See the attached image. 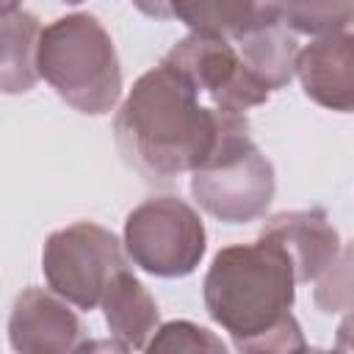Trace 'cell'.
Here are the masks:
<instances>
[{
  "mask_svg": "<svg viewBox=\"0 0 354 354\" xmlns=\"http://www.w3.org/2000/svg\"><path fill=\"white\" fill-rule=\"evenodd\" d=\"M202 299L207 315L232 337L238 351L290 354L307 348L290 313L296 299L293 263L268 235L216 252L202 282Z\"/></svg>",
  "mask_w": 354,
  "mask_h": 354,
  "instance_id": "obj_1",
  "label": "cell"
},
{
  "mask_svg": "<svg viewBox=\"0 0 354 354\" xmlns=\"http://www.w3.org/2000/svg\"><path fill=\"white\" fill-rule=\"evenodd\" d=\"M224 111L199 102V91L169 64L147 69L113 116V138L127 166L149 183L196 171L213 152Z\"/></svg>",
  "mask_w": 354,
  "mask_h": 354,
  "instance_id": "obj_2",
  "label": "cell"
},
{
  "mask_svg": "<svg viewBox=\"0 0 354 354\" xmlns=\"http://www.w3.org/2000/svg\"><path fill=\"white\" fill-rule=\"evenodd\" d=\"M39 75L86 116H105L122 97V64L111 33L94 14H66L41 30Z\"/></svg>",
  "mask_w": 354,
  "mask_h": 354,
  "instance_id": "obj_3",
  "label": "cell"
},
{
  "mask_svg": "<svg viewBox=\"0 0 354 354\" xmlns=\"http://www.w3.org/2000/svg\"><path fill=\"white\" fill-rule=\"evenodd\" d=\"M274 191V163L252 141L246 116L224 111V124L210 158L191 171L194 199L224 224H246L266 216Z\"/></svg>",
  "mask_w": 354,
  "mask_h": 354,
  "instance_id": "obj_4",
  "label": "cell"
},
{
  "mask_svg": "<svg viewBox=\"0 0 354 354\" xmlns=\"http://www.w3.org/2000/svg\"><path fill=\"white\" fill-rule=\"evenodd\" d=\"M124 249L141 271L160 279H180L199 268L207 252V232L185 199L163 194L144 199L127 213Z\"/></svg>",
  "mask_w": 354,
  "mask_h": 354,
  "instance_id": "obj_5",
  "label": "cell"
},
{
  "mask_svg": "<svg viewBox=\"0 0 354 354\" xmlns=\"http://www.w3.org/2000/svg\"><path fill=\"white\" fill-rule=\"evenodd\" d=\"M124 266L119 238L94 221H75L50 232L41 249L47 288L77 310H94L111 277Z\"/></svg>",
  "mask_w": 354,
  "mask_h": 354,
  "instance_id": "obj_6",
  "label": "cell"
},
{
  "mask_svg": "<svg viewBox=\"0 0 354 354\" xmlns=\"http://www.w3.org/2000/svg\"><path fill=\"white\" fill-rule=\"evenodd\" d=\"M163 64L174 66L199 94H207L218 111L246 113L271 97V91L249 75L235 41L227 36L191 30L163 55Z\"/></svg>",
  "mask_w": 354,
  "mask_h": 354,
  "instance_id": "obj_7",
  "label": "cell"
},
{
  "mask_svg": "<svg viewBox=\"0 0 354 354\" xmlns=\"http://www.w3.org/2000/svg\"><path fill=\"white\" fill-rule=\"evenodd\" d=\"M8 343L19 354H66L80 351L86 329L64 296L30 285L14 299Z\"/></svg>",
  "mask_w": 354,
  "mask_h": 354,
  "instance_id": "obj_8",
  "label": "cell"
},
{
  "mask_svg": "<svg viewBox=\"0 0 354 354\" xmlns=\"http://www.w3.org/2000/svg\"><path fill=\"white\" fill-rule=\"evenodd\" d=\"M296 75L315 105L354 113V33L321 36L301 47Z\"/></svg>",
  "mask_w": 354,
  "mask_h": 354,
  "instance_id": "obj_9",
  "label": "cell"
},
{
  "mask_svg": "<svg viewBox=\"0 0 354 354\" xmlns=\"http://www.w3.org/2000/svg\"><path fill=\"white\" fill-rule=\"evenodd\" d=\"M260 235L274 238L288 252L296 282H315L340 252V235L321 207L277 213L266 218Z\"/></svg>",
  "mask_w": 354,
  "mask_h": 354,
  "instance_id": "obj_10",
  "label": "cell"
},
{
  "mask_svg": "<svg viewBox=\"0 0 354 354\" xmlns=\"http://www.w3.org/2000/svg\"><path fill=\"white\" fill-rule=\"evenodd\" d=\"M100 307L111 337L122 340L130 351H144L155 329L160 326V313L152 293L127 266L111 277Z\"/></svg>",
  "mask_w": 354,
  "mask_h": 354,
  "instance_id": "obj_11",
  "label": "cell"
},
{
  "mask_svg": "<svg viewBox=\"0 0 354 354\" xmlns=\"http://www.w3.org/2000/svg\"><path fill=\"white\" fill-rule=\"evenodd\" d=\"M238 47V55L249 75L263 83L268 91L285 88L293 75H296V61H299V41L296 33L285 22L263 25L254 30H246L243 36L232 39Z\"/></svg>",
  "mask_w": 354,
  "mask_h": 354,
  "instance_id": "obj_12",
  "label": "cell"
},
{
  "mask_svg": "<svg viewBox=\"0 0 354 354\" xmlns=\"http://www.w3.org/2000/svg\"><path fill=\"white\" fill-rule=\"evenodd\" d=\"M41 22L30 11H3L0 36H3V64H0V88L3 94H25L36 86L39 75V44Z\"/></svg>",
  "mask_w": 354,
  "mask_h": 354,
  "instance_id": "obj_13",
  "label": "cell"
},
{
  "mask_svg": "<svg viewBox=\"0 0 354 354\" xmlns=\"http://www.w3.org/2000/svg\"><path fill=\"white\" fill-rule=\"evenodd\" d=\"M282 22L293 33L332 36L354 25V0H288Z\"/></svg>",
  "mask_w": 354,
  "mask_h": 354,
  "instance_id": "obj_14",
  "label": "cell"
},
{
  "mask_svg": "<svg viewBox=\"0 0 354 354\" xmlns=\"http://www.w3.org/2000/svg\"><path fill=\"white\" fill-rule=\"evenodd\" d=\"M313 301L326 315H340L354 310V238L340 246L337 257L315 279Z\"/></svg>",
  "mask_w": 354,
  "mask_h": 354,
  "instance_id": "obj_15",
  "label": "cell"
},
{
  "mask_svg": "<svg viewBox=\"0 0 354 354\" xmlns=\"http://www.w3.org/2000/svg\"><path fill=\"white\" fill-rule=\"evenodd\" d=\"M149 354H160V351H213V354H224L227 346L221 337H216L210 329L194 324V321H169L160 324L152 335V340L147 343Z\"/></svg>",
  "mask_w": 354,
  "mask_h": 354,
  "instance_id": "obj_16",
  "label": "cell"
},
{
  "mask_svg": "<svg viewBox=\"0 0 354 354\" xmlns=\"http://www.w3.org/2000/svg\"><path fill=\"white\" fill-rule=\"evenodd\" d=\"M335 348L337 351H354V310L346 313V318L340 321V326L335 332Z\"/></svg>",
  "mask_w": 354,
  "mask_h": 354,
  "instance_id": "obj_17",
  "label": "cell"
},
{
  "mask_svg": "<svg viewBox=\"0 0 354 354\" xmlns=\"http://www.w3.org/2000/svg\"><path fill=\"white\" fill-rule=\"evenodd\" d=\"M133 6L152 17V19H171V8H169V0H133Z\"/></svg>",
  "mask_w": 354,
  "mask_h": 354,
  "instance_id": "obj_18",
  "label": "cell"
},
{
  "mask_svg": "<svg viewBox=\"0 0 354 354\" xmlns=\"http://www.w3.org/2000/svg\"><path fill=\"white\" fill-rule=\"evenodd\" d=\"M19 0H3V11H17Z\"/></svg>",
  "mask_w": 354,
  "mask_h": 354,
  "instance_id": "obj_19",
  "label": "cell"
},
{
  "mask_svg": "<svg viewBox=\"0 0 354 354\" xmlns=\"http://www.w3.org/2000/svg\"><path fill=\"white\" fill-rule=\"evenodd\" d=\"M61 3H69V6H77V3H83V0H61Z\"/></svg>",
  "mask_w": 354,
  "mask_h": 354,
  "instance_id": "obj_20",
  "label": "cell"
}]
</instances>
